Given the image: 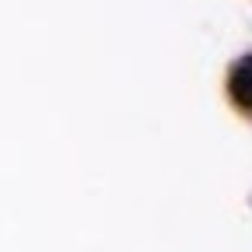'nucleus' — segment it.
<instances>
[{"label": "nucleus", "instance_id": "1", "mask_svg": "<svg viewBox=\"0 0 252 252\" xmlns=\"http://www.w3.org/2000/svg\"><path fill=\"white\" fill-rule=\"evenodd\" d=\"M228 94L242 112H252V53L238 56L228 70Z\"/></svg>", "mask_w": 252, "mask_h": 252}]
</instances>
